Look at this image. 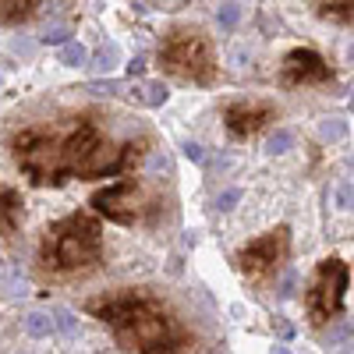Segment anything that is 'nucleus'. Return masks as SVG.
Here are the masks:
<instances>
[{
    "label": "nucleus",
    "instance_id": "obj_1",
    "mask_svg": "<svg viewBox=\"0 0 354 354\" xmlns=\"http://www.w3.org/2000/svg\"><path fill=\"white\" fill-rule=\"evenodd\" d=\"M153 135H135L117 142L103 113L85 106L57 113L36 124H21L8 138L15 170L36 188H61L68 181H106V177L135 174L149 156Z\"/></svg>",
    "mask_w": 354,
    "mask_h": 354
},
{
    "label": "nucleus",
    "instance_id": "obj_2",
    "mask_svg": "<svg viewBox=\"0 0 354 354\" xmlns=\"http://www.w3.org/2000/svg\"><path fill=\"white\" fill-rule=\"evenodd\" d=\"M93 315L124 354H198L202 337L185 312L153 287H110L85 298Z\"/></svg>",
    "mask_w": 354,
    "mask_h": 354
},
{
    "label": "nucleus",
    "instance_id": "obj_3",
    "mask_svg": "<svg viewBox=\"0 0 354 354\" xmlns=\"http://www.w3.org/2000/svg\"><path fill=\"white\" fill-rule=\"evenodd\" d=\"M106 262L103 220L88 209H75L61 220H53L36 248V277L50 287L82 283Z\"/></svg>",
    "mask_w": 354,
    "mask_h": 354
},
{
    "label": "nucleus",
    "instance_id": "obj_4",
    "mask_svg": "<svg viewBox=\"0 0 354 354\" xmlns=\"http://www.w3.org/2000/svg\"><path fill=\"white\" fill-rule=\"evenodd\" d=\"M156 68L177 82H192V85H216V78H220V61H216L213 39L198 25L167 28L156 46Z\"/></svg>",
    "mask_w": 354,
    "mask_h": 354
},
{
    "label": "nucleus",
    "instance_id": "obj_5",
    "mask_svg": "<svg viewBox=\"0 0 354 354\" xmlns=\"http://www.w3.org/2000/svg\"><path fill=\"white\" fill-rule=\"evenodd\" d=\"M93 213L110 220V223H121V227H149L156 223V216L163 213V195L156 185H149L145 177L124 174L110 181L106 188H100L93 198Z\"/></svg>",
    "mask_w": 354,
    "mask_h": 354
},
{
    "label": "nucleus",
    "instance_id": "obj_6",
    "mask_svg": "<svg viewBox=\"0 0 354 354\" xmlns=\"http://www.w3.org/2000/svg\"><path fill=\"white\" fill-rule=\"evenodd\" d=\"M347 280H351V270H347L344 259L326 255L322 262H315V270L308 277V287H305V319H308V326L322 330V326H330L333 319H340L344 298H347Z\"/></svg>",
    "mask_w": 354,
    "mask_h": 354
},
{
    "label": "nucleus",
    "instance_id": "obj_7",
    "mask_svg": "<svg viewBox=\"0 0 354 354\" xmlns=\"http://www.w3.org/2000/svg\"><path fill=\"white\" fill-rule=\"evenodd\" d=\"M287 259H290V227L280 223L273 230L259 234V238H252L248 245H241L238 255H234V266H238V273L252 287H266L283 273Z\"/></svg>",
    "mask_w": 354,
    "mask_h": 354
},
{
    "label": "nucleus",
    "instance_id": "obj_8",
    "mask_svg": "<svg viewBox=\"0 0 354 354\" xmlns=\"http://www.w3.org/2000/svg\"><path fill=\"white\" fill-rule=\"evenodd\" d=\"M330 82H333V68L326 64V57L308 46L290 50L280 61V85L287 88H312V85H330Z\"/></svg>",
    "mask_w": 354,
    "mask_h": 354
},
{
    "label": "nucleus",
    "instance_id": "obj_9",
    "mask_svg": "<svg viewBox=\"0 0 354 354\" xmlns=\"http://www.w3.org/2000/svg\"><path fill=\"white\" fill-rule=\"evenodd\" d=\"M277 121V106L270 100H234L223 106V128L234 138H255Z\"/></svg>",
    "mask_w": 354,
    "mask_h": 354
},
{
    "label": "nucleus",
    "instance_id": "obj_10",
    "mask_svg": "<svg viewBox=\"0 0 354 354\" xmlns=\"http://www.w3.org/2000/svg\"><path fill=\"white\" fill-rule=\"evenodd\" d=\"M21 220H25V202L18 188L0 181V238H15L21 230Z\"/></svg>",
    "mask_w": 354,
    "mask_h": 354
},
{
    "label": "nucleus",
    "instance_id": "obj_11",
    "mask_svg": "<svg viewBox=\"0 0 354 354\" xmlns=\"http://www.w3.org/2000/svg\"><path fill=\"white\" fill-rule=\"evenodd\" d=\"M50 4H57V0H0V21L4 25H25L39 18Z\"/></svg>",
    "mask_w": 354,
    "mask_h": 354
},
{
    "label": "nucleus",
    "instance_id": "obj_12",
    "mask_svg": "<svg viewBox=\"0 0 354 354\" xmlns=\"http://www.w3.org/2000/svg\"><path fill=\"white\" fill-rule=\"evenodd\" d=\"M312 8L322 21L354 28V0H312Z\"/></svg>",
    "mask_w": 354,
    "mask_h": 354
},
{
    "label": "nucleus",
    "instance_id": "obj_13",
    "mask_svg": "<svg viewBox=\"0 0 354 354\" xmlns=\"http://www.w3.org/2000/svg\"><path fill=\"white\" fill-rule=\"evenodd\" d=\"M85 57H88V53H85V46H78V43H64V50H61V61H64V64H75V68L85 64Z\"/></svg>",
    "mask_w": 354,
    "mask_h": 354
},
{
    "label": "nucleus",
    "instance_id": "obj_14",
    "mask_svg": "<svg viewBox=\"0 0 354 354\" xmlns=\"http://www.w3.org/2000/svg\"><path fill=\"white\" fill-rule=\"evenodd\" d=\"M234 21H238V8H223V15H220V25H223V28H230Z\"/></svg>",
    "mask_w": 354,
    "mask_h": 354
},
{
    "label": "nucleus",
    "instance_id": "obj_15",
    "mask_svg": "<svg viewBox=\"0 0 354 354\" xmlns=\"http://www.w3.org/2000/svg\"><path fill=\"white\" fill-rule=\"evenodd\" d=\"M43 39H46V43H64V39H68V32H64V28H53V32H46Z\"/></svg>",
    "mask_w": 354,
    "mask_h": 354
},
{
    "label": "nucleus",
    "instance_id": "obj_16",
    "mask_svg": "<svg viewBox=\"0 0 354 354\" xmlns=\"http://www.w3.org/2000/svg\"><path fill=\"white\" fill-rule=\"evenodd\" d=\"M142 68H145V61H142V57H135V61H131V68H128V71H131V75H142Z\"/></svg>",
    "mask_w": 354,
    "mask_h": 354
}]
</instances>
